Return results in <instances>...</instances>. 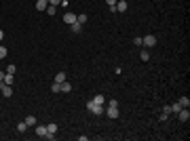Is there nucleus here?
Segmentation results:
<instances>
[{"instance_id": "nucleus-29", "label": "nucleus", "mask_w": 190, "mask_h": 141, "mask_svg": "<svg viewBox=\"0 0 190 141\" xmlns=\"http://www.w3.org/2000/svg\"><path fill=\"white\" fill-rule=\"evenodd\" d=\"M163 114H167V116H169V114H171V107H169V105H165V107H163Z\"/></svg>"}, {"instance_id": "nucleus-31", "label": "nucleus", "mask_w": 190, "mask_h": 141, "mask_svg": "<svg viewBox=\"0 0 190 141\" xmlns=\"http://www.w3.org/2000/svg\"><path fill=\"white\" fill-rule=\"evenodd\" d=\"M4 80V72H0V82H2Z\"/></svg>"}, {"instance_id": "nucleus-24", "label": "nucleus", "mask_w": 190, "mask_h": 141, "mask_svg": "<svg viewBox=\"0 0 190 141\" xmlns=\"http://www.w3.org/2000/svg\"><path fill=\"white\" fill-rule=\"evenodd\" d=\"M7 53H9V51L4 49V46H2V44H0V59H4V57H7Z\"/></svg>"}, {"instance_id": "nucleus-19", "label": "nucleus", "mask_w": 190, "mask_h": 141, "mask_svg": "<svg viewBox=\"0 0 190 141\" xmlns=\"http://www.w3.org/2000/svg\"><path fill=\"white\" fill-rule=\"evenodd\" d=\"M26 124H28V126H36V118H34V116H28V118H26Z\"/></svg>"}, {"instance_id": "nucleus-11", "label": "nucleus", "mask_w": 190, "mask_h": 141, "mask_svg": "<svg viewBox=\"0 0 190 141\" xmlns=\"http://www.w3.org/2000/svg\"><path fill=\"white\" fill-rule=\"evenodd\" d=\"M66 80H68V78H66V72H57V74H55V82L61 84V82H66Z\"/></svg>"}, {"instance_id": "nucleus-21", "label": "nucleus", "mask_w": 190, "mask_h": 141, "mask_svg": "<svg viewBox=\"0 0 190 141\" xmlns=\"http://www.w3.org/2000/svg\"><path fill=\"white\" fill-rule=\"evenodd\" d=\"M180 110H182V103H180V101H177V103H173V105H171V112H173V114H177V112H180Z\"/></svg>"}, {"instance_id": "nucleus-16", "label": "nucleus", "mask_w": 190, "mask_h": 141, "mask_svg": "<svg viewBox=\"0 0 190 141\" xmlns=\"http://www.w3.org/2000/svg\"><path fill=\"white\" fill-rule=\"evenodd\" d=\"M104 101H106L104 95H95V97H93V103H97V105H104Z\"/></svg>"}, {"instance_id": "nucleus-4", "label": "nucleus", "mask_w": 190, "mask_h": 141, "mask_svg": "<svg viewBox=\"0 0 190 141\" xmlns=\"http://www.w3.org/2000/svg\"><path fill=\"white\" fill-rule=\"evenodd\" d=\"M74 21H76V15H74V13H70V11H66V15H63V23H68V26H72Z\"/></svg>"}, {"instance_id": "nucleus-32", "label": "nucleus", "mask_w": 190, "mask_h": 141, "mask_svg": "<svg viewBox=\"0 0 190 141\" xmlns=\"http://www.w3.org/2000/svg\"><path fill=\"white\" fill-rule=\"evenodd\" d=\"M2 38H4V32H2V30H0V40H2Z\"/></svg>"}, {"instance_id": "nucleus-33", "label": "nucleus", "mask_w": 190, "mask_h": 141, "mask_svg": "<svg viewBox=\"0 0 190 141\" xmlns=\"http://www.w3.org/2000/svg\"><path fill=\"white\" fill-rule=\"evenodd\" d=\"M0 84H2V82H0Z\"/></svg>"}, {"instance_id": "nucleus-30", "label": "nucleus", "mask_w": 190, "mask_h": 141, "mask_svg": "<svg viewBox=\"0 0 190 141\" xmlns=\"http://www.w3.org/2000/svg\"><path fill=\"white\" fill-rule=\"evenodd\" d=\"M106 2H108V4H110V7H114V4H116V2H118V0H106Z\"/></svg>"}, {"instance_id": "nucleus-20", "label": "nucleus", "mask_w": 190, "mask_h": 141, "mask_svg": "<svg viewBox=\"0 0 190 141\" xmlns=\"http://www.w3.org/2000/svg\"><path fill=\"white\" fill-rule=\"evenodd\" d=\"M180 103H182V107H190V99H188V97H182Z\"/></svg>"}, {"instance_id": "nucleus-12", "label": "nucleus", "mask_w": 190, "mask_h": 141, "mask_svg": "<svg viewBox=\"0 0 190 141\" xmlns=\"http://www.w3.org/2000/svg\"><path fill=\"white\" fill-rule=\"evenodd\" d=\"M55 133H57V124H53V122L46 124V135H55Z\"/></svg>"}, {"instance_id": "nucleus-1", "label": "nucleus", "mask_w": 190, "mask_h": 141, "mask_svg": "<svg viewBox=\"0 0 190 141\" xmlns=\"http://www.w3.org/2000/svg\"><path fill=\"white\" fill-rule=\"evenodd\" d=\"M87 110H89L91 114H95V116H102V114H104V105L93 103V99H91V101H87Z\"/></svg>"}, {"instance_id": "nucleus-5", "label": "nucleus", "mask_w": 190, "mask_h": 141, "mask_svg": "<svg viewBox=\"0 0 190 141\" xmlns=\"http://www.w3.org/2000/svg\"><path fill=\"white\" fill-rule=\"evenodd\" d=\"M0 91H2L4 97H11V95H13V86H11V84H4V82H2V84H0Z\"/></svg>"}, {"instance_id": "nucleus-7", "label": "nucleus", "mask_w": 190, "mask_h": 141, "mask_svg": "<svg viewBox=\"0 0 190 141\" xmlns=\"http://www.w3.org/2000/svg\"><path fill=\"white\" fill-rule=\"evenodd\" d=\"M46 7H49V0H38L36 2V11H46Z\"/></svg>"}, {"instance_id": "nucleus-8", "label": "nucleus", "mask_w": 190, "mask_h": 141, "mask_svg": "<svg viewBox=\"0 0 190 141\" xmlns=\"http://www.w3.org/2000/svg\"><path fill=\"white\" fill-rule=\"evenodd\" d=\"M106 114H108V118H118V107H108Z\"/></svg>"}, {"instance_id": "nucleus-9", "label": "nucleus", "mask_w": 190, "mask_h": 141, "mask_svg": "<svg viewBox=\"0 0 190 141\" xmlns=\"http://www.w3.org/2000/svg\"><path fill=\"white\" fill-rule=\"evenodd\" d=\"M36 135L44 139V137H46V126H42V124H38V126H36Z\"/></svg>"}, {"instance_id": "nucleus-26", "label": "nucleus", "mask_w": 190, "mask_h": 141, "mask_svg": "<svg viewBox=\"0 0 190 141\" xmlns=\"http://www.w3.org/2000/svg\"><path fill=\"white\" fill-rule=\"evenodd\" d=\"M46 13L53 17V15H55V7H53V4H49V7H46Z\"/></svg>"}, {"instance_id": "nucleus-25", "label": "nucleus", "mask_w": 190, "mask_h": 141, "mask_svg": "<svg viewBox=\"0 0 190 141\" xmlns=\"http://www.w3.org/2000/svg\"><path fill=\"white\" fill-rule=\"evenodd\" d=\"M15 72H17L15 65H9V67H7V74H13V76H15Z\"/></svg>"}, {"instance_id": "nucleus-22", "label": "nucleus", "mask_w": 190, "mask_h": 141, "mask_svg": "<svg viewBox=\"0 0 190 141\" xmlns=\"http://www.w3.org/2000/svg\"><path fill=\"white\" fill-rule=\"evenodd\" d=\"M76 21L85 26V23H87V15H76Z\"/></svg>"}, {"instance_id": "nucleus-6", "label": "nucleus", "mask_w": 190, "mask_h": 141, "mask_svg": "<svg viewBox=\"0 0 190 141\" xmlns=\"http://www.w3.org/2000/svg\"><path fill=\"white\" fill-rule=\"evenodd\" d=\"M127 11V0H118L116 2V13H125Z\"/></svg>"}, {"instance_id": "nucleus-10", "label": "nucleus", "mask_w": 190, "mask_h": 141, "mask_svg": "<svg viewBox=\"0 0 190 141\" xmlns=\"http://www.w3.org/2000/svg\"><path fill=\"white\" fill-rule=\"evenodd\" d=\"M70 28H72V32H74V34H80V32H82V23L74 21V23H72V26H70Z\"/></svg>"}, {"instance_id": "nucleus-18", "label": "nucleus", "mask_w": 190, "mask_h": 141, "mask_svg": "<svg viewBox=\"0 0 190 141\" xmlns=\"http://www.w3.org/2000/svg\"><path fill=\"white\" fill-rule=\"evenodd\" d=\"M51 93H61V84L59 82H53L51 84Z\"/></svg>"}, {"instance_id": "nucleus-28", "label": "nucleus", "mask_w": 190, "mask_h": 141, "mask_svg": "<svg viewBox=\"0 0 190 141\" xmlns=\"http://www.w3.org/2000/svg\"><path fill=\"white\" fill-rule=\"evenodd\" d=\"M63 0H49V4H53V7H57V4H61Z\"/></svg>"}, {"instance_id": "nucleus-2", "label": "nucleus", "mask_w": 190, "mask_h": 141, "mask_svg": "<svg viewBox=\"0 0 190 141\" xmlns=\"http://www.w3.org/2000/svg\"><path fill=\"white\" fill-rule=\"evenodd\" d=\"M141 40H144V46H146V49H152V46L156 44V36H144V38H141Z\"/></svg>"}, {"instance_id": "nucleus-14", "label": "nucleus", "mask_w": 190, "mask_h": 141, "mask_svg": "<svg viewBox=\"0 0 190 141\" xmlns=\"http://www.w3.org/2000/svg\"><path fill=\"white\" fill-rule=\"evenodd\" d=\"M2 82H4V84H13V82H15V76H13V74H4V80H2Z\"/></svg>"}, {"instance_id": "nucleus-15", "label": "nucleus", "mask_w": 190, "mask_h": 141, "mask_svg": "<svg viewBox=\"0 0 190 141\" xmlns=\"http://www.w3.org/2000/svg\"><path fill=\"white\" fill-rule=\"evenodd\" d=\"M28 129H30V126L26 124V120H23V122H19V124H17V131H19V133H26Z\"/></svg>"}, {"instance_id": "nucleus-23", "label": "nucleus", "mask_w": 190, "mask_h": 141, "mask_svg": "<svg viewBox=\"0 0 190 141\" xmlns=\"http://www.w3.org/2000/svg\"><path fill=\"white\" fill-rule=\"evenodd\" d=\"M133 42H135V46H144V40H141V36H135Z\"/></svg>"}, {"instance_id": "nucleus-13", "label": "nucleus", "mask_w": 190, "mask_h": 141, "mask_svg": "<svg viewBox=\"0 0 190 141\" xmlns=\"http://www.w3.org/2000/svg\"><path fill=\"white\" fill-rule=\"evenodd\" d=\"M139 59H141V61H148V59H150V51H146V49L139 51Z\"/></svg>"}, {"instance_id": "nucleus-27", "label": "nucleus", "mask_w": 190, "mask_h": 141, "mask_svg": "<svg viewBox=\"0 0 190 141\" xmlns=\"http://www.w3.org/2000/svg\"><path fill=\"white\" fill-rule=\"evenodd\" d=\"M108 107H118V101H116V99H110V101H108Z\"/></svg>"}, {"instance_id": "nucleus-17", "label": "nucleus", "mask_w": 190, "mask_h": 141, "mask_svg": "<svg viewBox=\"0 0 190 141\" xmlns=\"http://www.w3.org/2000/svg\"><path fill=\"white\" fill-rule=\"evenodd\" d=\"M70 91H72V84H68V80L61 82V93H70Z\"/></svg>"}, {"instance_id": "nucleus-3", "label": "nucleus", "mask_w": 190, "mask_h": 141, "mask_svg": "<svg viewBox=\"0 0 190 141\" xmlns=\"http://www.w3.org/2000/svg\"><path fill=\"white\" fill-rule=\"evenodd\" d=\"M177 118H180L182 122H188V120H190V112H188V107H182V110L177 112Z\"/></svg>"}]
</instances>
